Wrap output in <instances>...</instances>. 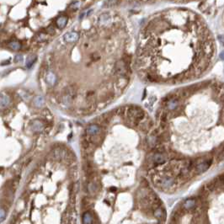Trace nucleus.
Masks as SVG:
<instances>
[{
	"label": "nucleus",
	"mask_w": 224,
	"mask_h": 224,
	"mask_svg": "<svg viewBox=\"0 0 224 224\" xmlns=\"http://www.w3.org/2000/svg\"><path fill=\"white\" fill-rule=\"evenodd\" d=\"M155 184L158 186H161L164 188H168L172 186L174 184V180L170 177H163L155 179Z\"/></svg>",
	"instance_id": "1"
},
{
	"label": "nucleus",
	"mask_w": 224,
	"mask_h": 224,
	"mask_svg": "<svg viewBox=\"0 0 224 224\" xmlns=\"http://www.w3.org/2000/svg\"><path fill=\"white\" fill-rule=\"evenodd\" d=\"M79 39V35L77 33H68L64 36V41L66 42H74Z\"/></svg>",
	"instance_id": "2"
},
{
	"label": "nucleus",
	"mask_w": 224,
	"mask_h": 224,
	"mask_svg": "<svg viewBox=\"0 0 224 224\" xmlns=\"http://www.w3.org/2000/svg\"><path fill=\"white\" fill-rule=\"evenodd\" d=\"M183 207L185 210H191L196 207V201L194 199H189L187 201H185L183 205Z\"/></svg>",
	"instance_id": "3"
},
{
	"label": "nucleus",
	"mask_w": 224,
	"mask_h": 224,
	"mask_svg": "<svg viewBox=\"0 0 224 224\" xmlns=\"http://www.w3.org/2000/svg\"><path fill=\"white\" fill-rule=\"evenodd\" d=\"M31 128L34 131H41L43 130V124L42 122L36 120L31 123Z\"/></svg>",
	"instance_id": "4"
},
{
	"label": "nucleus",
	"mask_w": 224,
	"mask_h": 224,
	"mask_svg": "<svg viewBox=\"0 0 224 224\" xmlns=\"http://www.w3.org/2000/svg\"><path fill=\"white\" fill-rule=\"evenodd\" d=\"M211 164V161H207V162H203L202 164L197 165V171L200 172V173H203L205 171L207 170L208 168L210 167Z\"/></svg>",
	"instance_id": "5"
},
{
	"label": "nucleus",
	"mask_w": 224,
	"mask_h": 224,
	"mask_svg": "<svg viewBox=\"0 0 224 224\" xmlns=\"http://www.w3.org/2000/svg\"><path fill=\"white\" fill-rule=\"evenodd\" d=\"M153 160L154 162L156 163V164H163V163H164L166 159H165V156L164 154H162V153H156L154 156H153Z\"/></svg>",
	"instance_id": "6"
},
{
	"label": "nucleus",
	"mask_w": 224,
	"mask_h": 224,
	"mask_svg": "<svg viewBox=\"0 0 224 224\" xmlns=\"http://www.w3.org/2000/svg\"><path fill=\"white\" fill-rule=\"evenodd\" d=\"M86 131H87V133H88V135H91V136H92V135H95V134L98 133V131H99V126L96 125H91L87 128Z\"/></svg>",
	"instance_id": "7"
},
{
	"label": "nucleus",
	"mask_w": 224,
	"mask_h": 224,
	"mask_svg": "<svg viewBox=\"0 0 224 224\" xmlns=\"http://www.w3.org/2000/svg\"><path fill=\"white\" fill-rule=\"evenodd\" d=\"M10 102V99L9 96L0 97V107H5Z\"/></svg>",
	"instance_id": "8"
},
{
	"label": "nucleus",
	"mask_w": 224,
	"mask_h": 224,
	"mask_svg": "<svg viewBox=\"0 0 224 224\" xmlns=\"http://www.w3.org/2000/svg\"><path fill=\"white\" fill-rule=\"evenodd\" d=\"M9 47L11 48L12 50H14V51H19L21 48V45L18 41H12L9 44Z\"/></svg>",
	"instance_id": "9"
},
{
	"label": "nucleus",
	"mask_w": 224,
	"mask_h": 224,
	"mask_svg": "<svg viewBox=\"0 0 224 224\" xmlns=\"http://www.w3.org/2000/svg\"><path fill=\"white\" fill-rule=\"evenodd\" d=\"M46 81L50 85H54V83H56V76L53 74H49L46 77Z\"/></svg>",
	"instance_id": "10"
},
{
	"label": "nucleus",
	"mask_w": 224,
	"mask_h": 224,
	"mask_svg": "<svg viewBox=\"0 0 224 224\" xmlns=\"http://www.w3.org/2000/svg\"><path fill=\"white\" fill-rule=\"evenodd\" d=\"M153 215L156 217L157 218L159 219H162L164 217V212L159 208V209H156V210L154 211V212H153Z\"/></svg>",
	"instance_id": "11"
},
{
	"label": "nucleus",
	"mask_w": 224,
	"mask_h": 224,
	"mask_svg": "<svg viewBox=\"0 0 224 224\" xmlns=\"http://www.w3.org/2000/svg\"><path fill=\"white\" fill-rule=\"evenodd\" d=\"M66 23H67V19L64 17H61L59 18L57 21V26L59 27V28H63L64 26H65Z\"/></svg>",
	"instance_id": "12"
},
{
	"label": "nucleus",
	"mask_w": 224,
	"mask_h": 224,
	"mask_svg": "<svg viewBox=\"0 0 224 224\" xmlns=\"http://www.w3.org/2000/svg\"><path fill=\"white\" fill-rule=\"evenodd\" d=\"M34 104L37 107H41L44 104V99L42 97H36L34 100Z\"/></svg>",
	"instance_id": "13"
},
{
	"label": "nucleus",
	"mask_w": 224,
	"mask_h": 224,
	"mask_svg": "<svg viewBox=\"0 0 224 224\" xmlns=\"http://www.w3.org/2000/svg\"><path fill=\"white\" fill-rule=\"evenodd\" d=\"M36 57H35V56L28 57V58H27V62H26V67L28 68H31V67L34 64V63L36 62Z\"/></svg>",
	"instance_id": "14"
},
{
	"label": "nucleus",
	"mask_w": 224,
	"mask_h": 224,
	"mask_svg": "<svg viewBox=\"0 0 224 224\" xmlns=\"http://www.w3.org/2000/svg\"><path fill=\"white\" fill-rule=\"evenodd\" d=\"M83 222L84 223H91L92 222V217H91L90 213L89 212H86L84 215H83Z\"/></svg>",
	"instance_id": "15"
},
{
	"label": "nucleus",
	"mask_w": 224,
	"mask_h": 224,
	"mask_svg": "<svg viewBox=\"0 0 224 224\" xmlns=\"http://www.w3.org/2000/svg\"><path fill=\"white\" fill-rule=\"evenodd\" d=\"M177 105H178V102H177V100L175 99H172L170 100L169 104H168V107L169 110H174L176 107H177Z\"/></svg>",
	"instance_id": "16"
},
{
	"label": "nucleus",
	"mask_w": 224,
	"mask_h": 224,
	"mask_svg": "<svg viewBox=\"0 0 224 224\" xmlns=\"http://www.w3.org/2000/svg\"><path fill=\"white\" fill-rule=\"evenodd\" d=\"M216 185H217V184H216V181L214 180V181H211L210 183H209V184H207V189H208V190H211V191H212L213 189L215 188Z\"/></svg>",
	"instance_id": "17"
},
{
	"label": "nucleus",
	"mask_w": 224,
	"mask_h": 224,
	"mask_svg": "<svg viewBox=\"0 0 224 224\" xmlns=\"http://www.w3.org/2000/svg\"><path fill=\"white\" fill-rule=\"evenodd\" d=\"M23 61V57L22 55H16L14 58V63H20Z\"/></svg>",
	"instance_id": "18"
},
{
	"label": "nucleus",
	"mask_w": 224,
	"mask_h": 224,
	"mask_svg": "<svg viewBox=\"0 0 224 224\" xmlns=\"http://www.w3.org/2000/svg\"><path fill=\"white\" fill-rule=\"evenodd\" d=\"M6 217L5 211L3 209H0V222H3Z\"/></svg>",
	"instance_id": "19"
}]
</instances>
